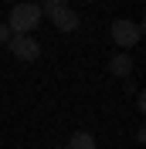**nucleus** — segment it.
I'll return each mask as SVG.
<instances>
[{"label":"nucleus","mask_w":146,"mask_h":149,"mask_svg":"<svg viewBox=\"0 0 146 149\" xmlns=\"http://www.w3.org/2000/svg\"><path fill=\"white\" fill-rule=\"evenodd\" d=\"M41 17H44V14H41V7H37V3L17 0V3L10 7V14H7V20H4V24L10 27V34H31V31L41 24Z\"/></svg>","instance_id":"nucleus-1"},{"label":"nucleus","mask_w":146,"mask_h":149,"mask_svg":"<svg viewBox=\"0 0 146 149\" xmlns=\"http://www.w3.org/2000/svg\"><path fill=\"white\" fill-rule=\"evenodd\" d=\"M109 37L119 44V51H129V47H136V44H139V37H143V27H139L136 20H126V17H119V20H112Z\"/></svg>","instance_id":"nucleus-2"},{"label":"nucleus","mask_w":146,"mask_h":149,"mask_svg":"<svg viewBox=\"0 0 146 149\" xmlns=\"http://www.w3.org/2000/svg\"><path fill=\"white\" fill-rule=\"evenodd\" d=\"M10 54L17 58V61H37L41 58V44H37V37H27V34H14L7 41Z\"/></svg>","instance_id":"nucleus-3"},{"label":"nucleus","mask_w":146,"mask_h":149,"mask_svg":"<svg viewBox=\"0 0 146 149\" xmlns=\"http://www.w3.org/2000/svg\"><path fill=\"white\" fill-rule=\"evenodd\" d=\"M48 17H51V24H55L61 34H75V31L82 27V20H78V10H72V3H61V7L48 10Z\"/></svg>","instance_id":"nucleus-4"},{"label":"nucleus","mask_w":146,"mask_h":149,"mask_svg":"<svg viewBox=\"0 0 146 149\" xmlns=\"http://www.w3.org/2000/svg\"><path fill=\"white\" fill-rule=\"evenodd\" d=\"M133 65H136V61L129 58V51H119V54L109 58V74L112 78H129V74H133Z\"/></svg>","instance_id":"nucleus-5"},{"label":"nucleus","mask_w":146,"mask_h":149,"mask_svg":"<svg viewBox=\"0 0 146 149\" xmlns=\"http://www.w3.org/2000/svg\"><path fill=\"white\" fill-rule=\"evenodd\" d=\"M65 149H99V146H95V136L92 132H72V139H68Z\"/></svg>","instance_id":"nucleus-6"},{"label":"nucleus","mask_w":146,"mask_h":149,"mask_svg":"<svg viewBox=\"0 0 146 149\" xmlns=\"http://www.w3.org/2000/svg\"><path fill=\"white\" fill-rule=\"evenodd\" d=\"M10 37H14V34H10V27H7V24H0V47H7Z\"/></svg>","instance_id":"nucleus-7"},{"label":"nucleus","mask_w":146,"mask_h":149,"mask_svg":"<svg viewBox=\"0 0 146 149\" xmlns=\"http://www.w3.org/2000/svg\"><path fill=\"white\" fill-rule=\"evenodd\" d=\"M55 3H72V0H55Z\"/></svg>","instance_id":"nucleus-8"},{"label":"nucleus","mask_w":146,"mask_h":149,"mask_svg":"<svg viewBox=\"0 0 146 149\" xmlns=\"http://www.w3.org/2000/svg\"><path fill=\"white\" fill-rule=\"evenodd\" d=\"M10 3H17V0H10Z\"/></svg>","instance_id":"nucleus-9"},{"label":"nucleus","mask_w":146,"mask_h":149,"mask_svg":"<svg viewBox=\"0 0 146 149\" xmlns=\"http://www.w3.org/2000/svg\"><path fill=\"white\" fill-rule=\"evenodd\" d=\"M58 149H65V146H58Z\"/></svg>","instance_id":"nucleus-10"}]
</instances>
